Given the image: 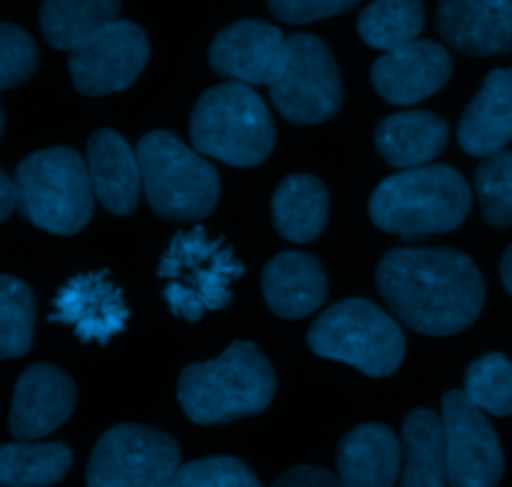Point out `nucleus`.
<instances>
[{
  "instance_id": "nucleus-1",
  "label": "nucleus",
  "mask_w": 512,
  "mask_h": 487,
  "mask_svg": "<svg viewBox=\"0 0 512 487\" xmlns=\"http://www.w3.org/2000/svg\"><path fill=\"white\" fill-rule=\"evenodd\" d=\"M388 308L415 333L443 338L470 328L483 313L478 265L453 248H395L375 273Z\"/></svg>"
},
{
  "instance_id": "nucleus-2",
  "label": "nucleus",
  "mask_w": 512,
  "mask_h": 487,
  "mask_svg": "<svg viewBox=\"0 0 512 487\" xmlns=\"http://www.w3.org/2000/svg\"><path fill=\"white\" fill-rule=\"evenodd\" d=\"M473 205L468 180L450 165H418L385 178L373 190L368 213L380 230L400 238L450 233Z\"/></svg>"
},
{
  "instance_id": "nucleus-3",
  "label": "nucleus",
  "mask_w": 512,
  "mask_h": 487,
  "mask_svg": "<svg viewBox=\"0 0 512 487\" xmlns=\"http://www.w3.org/2000/svg\"><path fill=\"white\" fill-rule=\"evenodd\" d=\"M275 373L263 353L238 340L218 358L188 365L178 380V400L195 425L233 423L263 413L275 395Z\"/></svg>"
},
{
  "instance_id": "nucleus-4",
  "label": "nucleus",
  "mask_w": 512,
  "mask_h": 487,
  "mask_svg": "<svg viewBox=\"0 0 512 487\" xmlns=\"http://www.w3.org/2000/svg\"><path fill=\"white\" fill-rule=\"evenodd\" d=\"M198 153L233 168H255L275 145V125L265 100L248 83L230 80L205 90L190 118Z\"/></svg>"
},
{
  "instance_id": "nucleus-5",
  "label": "nucleus",
  "mask_w": 512,
  "mask_h": 487,
  "mask_svg": "<svg viewBox=\"0 0 512 487\" xmlns=\"http://www.w3.org/2000/svg\"><path fill=\"white\" fill-rule=\"evenodd\" d=\"M245 273L223 238H210L203 225L170 240L158 265L170 313L198 323L205 313L228 308L230 285Z\"/></svg>"
},
{
  "instance_id": "nucleus-6",
  "label": "nucleus",
  "mask_w": 512,
  "mask_h": 487,
  "mask_svg": "<svg viewBox=\"0 0 512 487\" xmlns=\"http://www.w3.org/2000/svg\"><path fill=\"white\" fill-rule=\"evenodd\" d=\"M135 150L143 170V193L160 218L198 223L213 213L220 198V175L203 153L168 130L148 133Z\"/></svg>"
},
{
  "instance_id": "nucleus-7",
  "label": "nucleus",
  "mask_w": 512,
  "mask_h": 487,
  "mask_svg": "<svg viewBox=\"0 0 512 487\" xmlns=\"http://www.w3.org/2000/svg\"><path fill=\"white\" fill-rule=\"evenodd\" d=\"M20 213L53 235H75L90 223L95 190L88 160L73 148H48L28 155L15 168Z\"/></svg>"
},
{
  "instance_id": "nucleus-8",
  "label": "nucleus",
  "mask_w": 512,
  "mask_h": 487,
  "mask_svg": "<svg viewBox=\"0 0 512 487\" xmlns=\"http://www.w3.org/2000/svg\"><path fill=\"white\" fill-rule=\"evenodd\" d=\"M308 348L320 358L353 365L370 378H388L405 358V335L398 320L373 300L348 298L310 325Z\"/></svg>"
},
{
  "instance_id": "nucleus-9",
  "label": "nucleus",
  "mask_w": 512,
  "mask_h": 487,
  "mask_svg": "<svg viewBox=\"0 0 512 487\" xmlns=\"http://www.w3.org/2000/svg\"><path fill=\"white\" fill-rule=\"evenodd\" d=\"M270 100L285 120L298 125L325 123L343 105V83L333 53L320 38L290 35L268 83Z\"/></svg>"
},
{
  "instance_id": "nucleus-10",
  "label": "nucleus",
  "mask_w": 512,
  "mask_h": 487,
  "mask_svg": "<svg viewBox=\"0 0 512 487\" xmlns=\"http://www.w3.org/2000/svg\"><path fill=\"white\" fill-rule=\"evenodd\" d=\"M180 468V445L145 425H115L95 445L88 460L90 487L173 485Z\"/></svg>"
},
{
  "instance_id": "nucleus-11",
  "label": "nucleus",
  "mask_w": 512,
  "mask_h": 487,
  "mask_svg": "<svg viewBox=\"0 0 512 487\" xmlns=\"http://www.w3.org/2000/svg\"><path fill=\"white\" fill-rule=\"evenodd\" d=\"M443 423L448 440V485H498L505 460L485 410L478 408L465 390H450L443 398Z\"/></svg>"
},
{
  "instance_id": "nucleus-12",
  "label": "nucleus",
  "mask_w": 512,
  "mask_h": 487,
  "mask_svg": "<svg viewBox=\"0 0 512 487\" xmlns=\"http://www.w3.org/2000/svg\"><path fill=\"white\" fill-rule=\"evenodd\" d=\"M148 60L150 45L143 28L118 18L98 38L70 53L68 70L80 95L98 98L130 88Z\"/></svg>"
},
{
  "instance_id": "nucleus-13",
  "label": "nucleus",
  "mask_w": 512,
  "mask_h": 487,
  "mask_svg": "<svg viewBox=\"0 0 512 487\" xmlns=\"http://www.w3.org/2000/svg\"><path fill=\"white\" fill-rule=\"evenodd\" d=\"M130 310L125 305L123 290L108 278L105 270L100 273H80L70 278L58 290L53 300L50 323H63L73 328L80 343L108 345L110 338L123 333L128 325Z\"/></svg>"
},
{
  "instance_id": "nucleus-14",
  "label": "nucleus",
  "mask_w": 512,
  "mask_h": 487,
  "mask_svg": "<svg viewBox=\"0 0 512 487\" xmlns=\"http://www.w3.org/2000/svg\"><path fill=\"white\" fill-rule=\"evenodd\" d=\"M453 73L450 53L435 40H410L385 50L370 70L380 98L393 105H413L438 93Z\"/></svg>"
},
{
  "instance_id": "nucleus-15",
  "label": "nucleus",
  "mask_w": 512,
  "mask_h": 487,
  "mask_svg": "<svg viewBox=\"0 0 512 487\" xmlns=\"http://www.w3.org/2000/svg\"><path fill=\"white\" fill-rule=\"evenodd\" d=\"M75 408V383L53 365H30L15 383L10 405V435L38 440L55 433Z\"/></svg>"
},
{
  "instance_id": "nucleus-16",
  "label": "nucleus",
  "mask_w": 512,
  "mask_h": 487,
  "mask_svg": "<svg viewBox=\"0 0 512 487\" xmlns=\"http://www.w3.org/2000/svg\"><path fill=\"white\" fill-rule=\"evenodd\" d=\"M280 28L265 20H238L220 30L210 43V68L228 80L248 85H268L285 48Z\"/></svg>"
},
{
  "instance_id": "nucleus-17",
  "label": "nucleus",
  "mask_w": 512,
  "mask_h": 487,
  "mask_svg": "<svg viewBox=\"0 0 512 487\" xmlns=\"http://www.w3.org/2000/svg\"><path fill=\"white\" fill-rule=\"evenodd\" d=\"M435 25L450 48L468 55L512 50V0H440Z\"/></svg>"
},
{
  "instance_id": "nucleus-18",
  "label": "nucleus",
  "mask_w": 512,
  "mask_h": 487,
  "mask_svg": "<svg viewBox=\"0 0 512 487\" xmlns=\"http://www.w3.org/2000/svg\"><path fill=\"white\" fill-rule=\"evenodd\" d=\"M88 170L95 198L108 213L130 215L143 188L138 150L110 128H100L88 140Z\"/></svg>"
},
{
  "instance_id": "nucleus-19",
  "label": "nucleus",
  "mask_w": 512,
  "mask_h": 487,
  "mask_svg": "<svg viewBox=\"0 0 512 487\" xmlns=\"http://www.w3.org/2000/svg\"><path fill=\"white\" fill-rule=\"evenodd\" d=\"M263 295L268 308L280 318H308L328 295L323 265L308 253L285 250L265 265Z\"/></svg>"
},
{
  "instance_id": "nucleus-20",
  "label": "nucleus",
  "mask_w": 512,
  "mask_h": 487,
  "mask_svg": "<svg viewBox=\"0 0 512 487\" xmlns=\"http://www.w3.org/2000/svg\"><path fill=\"white\" fill-rule=\"evenodd\" d=\"M460 148L488 158L512 143V68L493 70L458 125Z\"/></svg>"
},
{
  "instance_id": "nucleus-21",
  "label": "nucleus",
  "mask_w": 512,
  "mask_h": 487,
  "mask_svg": "<svg viewBox=\"0 0 512 487\" xmlns=\"http://www.w3.org/2000/svg\"><path fill=\"white\" fill-rule=\"evenodd\" d=\"M398 435L385 425H360L338 445V473L348 487H390L400 475Z\"/></svg>"
},
{
  "instance_id": "nucleus-22",
  "label": "nucleus",
  "mask_w": 512,
  "mask_h": 487,
  "mask_svg": "<svg viewBox=\"0 0 512 487\" xmlns=\"http://www.w3.org/2000/svg\"><path fill=\"white\" fill-rule=\"evenodd\" d=\"M450 130L428 110H405L385 118L375 130V148L393 168H418L428 165L445 150Z\"/></svg>"
},
{
  "instance_id": "nucleus-23",
  "label": "nucleus",
  "mask_w": 512,
  "mask_h": 487,
  "mask_svg": "<svg viewBox=\"0 0 512 487\" xmlns=\"http://www.w3.org/2000/svg\"><path fill=\"white\" fill-rule=\"evenodd\" d=\"M405 468L400 483L405 487L448 485V440L443 415L418 408L403 423Z\"/></svg>"
},
{
  "instance_id": "nucleus-24",
  "label": "nucleus",
  "mask_w": 512,
  "mask_h": 487,
  "mask_svg": "<svg viewBox=\"0 0 512 487\" xmlns=\"http://www.w3.org/2000/svg\"><path fill=\"white\" fill-rule=\"evenodd\" d=\"M328 208V190L318 178L288 175L273 195L275 230L290 243H310L325 230Z\"/></svg>"
},
{
  "instance_id": "nucleus-25",
  "label": "nucleus",
  "mask_w": 512,
  "mask_h": 487,
  "mask_svg": "<svg viewBox=\"0 0 512 487\" xmlns=\"http://www.w3.org/2000/svg\"><path fill=\"white\" fill-rule=\"evenodd\" d=\"M123 0H43L40 30L58 50L83 48L118 20Z\"/></svg>"
},
{
  "instance_id": "nucleus-26",
  "label": "nucleus",
  "mask_w": 512,
  "mask_h": 487,
  "mask_svg": "<svg viewBox=\"0 0 512 487\" xmlns=\"http://www.w3.org/2000/svg\"><path fill=\"white\" fill-rule=\"evenodd\" d=\"M73 465V453L63 443L18 440L0 448V483L8 487H48L60 483Z\"/></svg>"
},
{
  "instance_id": "nucleus-27",
  "label": "nucleus",
  "mask_w": 512,
  "mask_h": 487,
  "mask_svg": "<svg viewBox=\"0 0 512 487\" xmlns=\"http://www.w3.org/2000/svg\"><path fill=\"white\" fill-rule=\"evenodd\" d=\"M425 25L420 0H375L360 13L358 33L370 48L393 50L410 43Z\"/></svg>"
},
{
  "instance_id": "nucleus-28",
  "label": "nucleus",
  "mask_w": 512,
  "mask_h": 487,
  "mask_svg": "<svg viewBox=\"0 0 512 487\" xmlns=\"http://www.w3.org/2000/svg\"><path fill=\"white\" fill-rule=\"evenodd\" d=\"M35 295L23 280L0 275V358H23L33 345Z\"/></svg>"
},
{
  "instance_id": "nucleus-29",
  "label": "nucleus",
  "mask_w": 512,
  "mask_h": 487,
  "mask_svg": "<svg viewBox=\"0 0 512 487\" xmlns=\"http://www.w3.org/2000/svg\"><path fill=\"white\" fill-rule=\"evenodd\" d=\"M465 393L485 413L512 415V363L505 355L490 353L475 360L465 373Z\"/></svg>"
},
{
  "instance_id": "nucleus-30",
  "label": "nucleus",
  "mask_w": 512,
  "mask_h": 487,
  "mask_svg": "<svg viewBox=\"0 0 512 487\" xmlns=\"http://www.w3.org/2000/svg\"><path fill=\"white\" fill-rule=\"evenodd\" d=\"M473 183L485 223L493 228L512 225V150L488 155L475 170Z\"/></svg>"
},
{
  "instance_id": "nucleus-31",
  "label": "nucleus",
  "mask_w": 512,
  "mask_h": 487,
  "mask_svg": "<svg viewBox=\"0 0 512 487\" xmlns=\"http://www.w3.org/2000/svg\"><path fill=\"white\" fill-rule=\"evenodd\" d=\"M173 485L178 487H258L260 480L253 470L238 458L218 455V458L193 460L188 465H180L175 473Z\"/></svg>"
},
{
  "instance_id": "nucleus-32",
  "label": "nucleus",
  "mask_w": 512,
  "mask_h": 487,
  "mask_svg": "<svg viewBox=\"0 0 512 487\" xmlns=\"http://www.w3.org/2000/svg\"><path fill=\"white\" fill-rule=\"evenodd\" d=\"M38 68V48L18 25H0V88L10 90L33 78Z\"/></svg>"
},
{
  "instance_id": "nucleus-33",
  "label": "nucleus",
  "mask_w": 512,
  "mask_h": 487,
  "mask_svg": "<svg viewBox=\"0 0 512 487\" xmlns=\"http://www.w3.org/2000/svg\"><path fill=\"white\" fill-rule=\"evenodd\" d=\"M268 5L275 18H280L283 23L300 25L345 13L358 5V0H268Z\"/></svg>"
},
{
  "instance_id": "nucleus-34",
  "label": "nucleus",
  "mask_w": 512,
  "mask_h": 487,
  "mask_svg": "<svg viewBox=\"0 0 512 487\" xmlns=\"http://www.w3.org/2000/svg\"><path fill=\"white\" fill-rule=\"evenodd\" d=\"M275 485H283V487H335V485H343L340 475L335 478L333 473L323 468H313V465H300V468L288 470L283 478L275 480Z\"/></svg>"
},
{
  "instance_id": "nucleus-35",
  "label": "nucleus",
  "mask_w": 512,
  "mask_h": 487,
  "mask_svg": "<svg viewBox=\"0 0 512 487\" xmlns=\"http://www.w3.org/2000/svg\"><path fill=\"white\" fill-rule=\"evenodd\" d=\"M15 208H20L18 183L5 170H0V220H8Z\"/></svg>"
},
{
  "instance_id": "nucleus-36",
  "label": "nucleus",
  "mask_w": 512,
  "mask_h": 487,
  "mask_svg": "<svg viewBox=\"0 0 512 487\" xmlns=\"http://www.w3.org/2000/svg\"><path fill=\"white\" fill-rule=\"evenodd\" d=\"M500 278H503L505 290L512 295V245L505 250L503 255V263H500Z\"/></svg>"
}]
</instances>
